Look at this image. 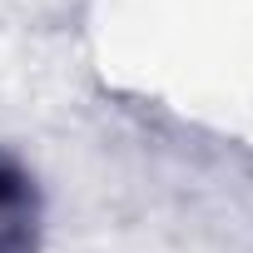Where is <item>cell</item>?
Wrapping results in <instances>:
<instances>
[{
    "label": "cell",
    "mask_w": 253,
    "mask_h": 253,
    "mask_svg": "<svg viewBox=\"0 0 253 253\" xmlns=\"http://www.w3.org/2000/svg\"><path fill=\"white\" fill-rule=\"evenodd\" d=\"M40 238V199L25 169L0 159V253H35Z\"/></svg>",
    "instance_id": "obj_1"
}]
</instances>
